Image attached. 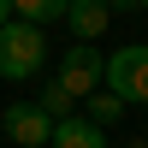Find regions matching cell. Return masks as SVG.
I'll use <instances>...</instances> for the list:
<instances>
[{"mask_svg":"<svg viewBox=\"0 0 148 148\" xmlns=\"http://www.w3.org/2000/svg\"><path fill=\"white\" fill-rule=\"evenodd\" d=\"M36 107H42V113L59 125V119H71V113H77V95H71L59 77H47V83H42V95H36Z\"/></svg>","mask_w":148,"mask_h":148,"instance_id":"8","label":"cell"},{"mask_svg":"<svg viewBox=\"0 0 148 148\" xmlns=\"http://www.w3.org/2000/svg\"><path fill=\"white\" fill-rule=\"evenodd\" d=\"M65 24H71V36H77V42H101L107 24H113V6H107V0H71Z\"/></svg>","mask_w":148,"mask_h":148,"instance_id":"5","label":"cell"},{"mask_svg":"<svg viewBox=\"0 0 148 148\" xmlns=\"http://www.w3.org/2000/svg\"><path fill=\"white\" fill-rule=\"evenodd\" d=\"M136 6H142V12H148V0H136Z\"/></svg>","mask_w":148,"mask_h":148,"instance_id":"13","label":"cell"},{"mask_svg":"<svg viewBox=\"0 0 148 148\" xmlns=\"http://www.w3.org/2000/svg\"><path fill=\"white\" fill-rule=\"evenodd\" d=\"M107 6H113V12H142L136 0H107Z\"/></svg>","mask_w":148,"mask_h":148,"instance_id":"10","label":"cell"},{"mask_svg":"<svg viewBox=\"0 0 148 148\" xmlns=\"http://www.w3.org/2000/svg\"><path fill=\"white\" fill-rule=\"evenodd\" d=\"M89 119H95L101 130H107V125H119V119H125V101H119L113 89H95V95H89Z\"/></svg>","mask_w":148,"mask_h":148,"instance_id":"9","label":"cell"},{"mask_svg":"<svg viewBox=\"0 0 148 148\" xmlns=\"http://www.w3.org/2000/svg\"><path fill=\"white\" fill-rule=\"evenodd\" d=\"M125 148H148V136H130V142H125Z\"/></svg>","mask_w":148,"mask_h":148,"instance_id":"12","label":"cell"},{"mask_svg":"<svg viewBox=\"0 0 148 148\" xmlns=\"http://www.w3.org/2000/svg\"><path fill=\"white\" fill-rule=\"evenodd\" d=\"M53 77H59V83H65V89L83 101V95H95V89H101V77H107V53H101L95 42H71Z\"/></svg>","mask_w":148,"mask_h":148,"instance_id":"3","label":"cell"},{"mask_svg":"<svg viewBox=\"0 0 148 148\" xmlns=\"http://www.w3.org/2000/svg\"><path fill=\"white\" fill-rule=\"evenodd\" d=\"M0 130H6L18 148H47L53 142V119H47L36 101H12L6 113H0Z\"/></svg>","mask_w":148,"mask_h":148,"instance_id":"4","label":"cell"},{"mask_svg":"<svg viewBox=\"0 0 148 148\" xmlns=\"http://www.w3.org/2000/svg\"><path fill=\"white\" fill-rule=\"evenodd\" d=\"M42 65H47V36L36 24H24V18L0 24V77L30 83V77H42Z\"/></svg>","mask_w":148,"mask_h":148,"instance_id":"1","label":"cell"},{"mask_svg":"<svg viewBox=\"0 0 148 148\" xmlns=\"http://www.w3.org/2000/svg\"><path fill=\"white\" fill-rule=\"evenodd\" d=\"M101 89H113L125 107H148V42H130V47H113L107 53Z\"/></svg>","mask_w":148,"mask_h":148,"instance_id":"2","label":"cell"},{"mask_svg":"<svg viewBox=\"0 0 148 148\" xmlns=\"http://www.w3.org/2000/svg\"><path fill=\"white\" fill-rule=\"evenodd\" d=\"M47 148H107V130L95 125L89 113H71V119L53 125V142H47Z\"/></svg>","mask_w":148,"mask_h":148,"instance_id":"6","label":"cell"},{"mask_svg":"<svg viewBox=\"0 0 148 148\" xmlns=\"http://www.w3.org/2000/svg\"><path fill=\"white\" fill-rule=\"evenodd\" d=\"M71 0H12V18L36 24V30H47V24H65Z\"/></svg>","mask_w":148,"mask_h":148,"instance_id":"7","label":"cell"},{"mask_svg":"<svg viewBox=\"0 0 148 148\" xmlns=\"http://www.w3.org/2000/svg\"><path fill=\"white\" fill-rule=\"evenodd\" d=\"M0 24H12V0H0Z\"/></svg>","mask_w":148,"mask_h":148,"instance_id":"11","label":"cell"}]
</instances>
